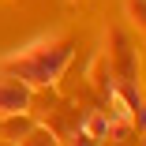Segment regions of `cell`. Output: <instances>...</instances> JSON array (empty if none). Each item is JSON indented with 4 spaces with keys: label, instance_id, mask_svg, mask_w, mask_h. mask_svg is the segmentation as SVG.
I'll return each mask as SVG.
<instances>
[{
    "label": "cell",
    "instance_id": "52a82bcc",
    "mask_svg": "<svg viewBox=\"0 0 146 146\" xmlns=\"http://www.w3.org/2000/svg\"><path fill=\"white\" fill-rule=\"evenodd\" d=\"M127 15L135 19V26L146 34V0H127Z\"/></svg>",
    "mask_w": 146,
    "mask_h": 146
},
{
    "label": "cell",
    "instance_id": "9c48e42d",
    "mask_svg": "<svg viewBox=\"0 0 146 146\" xmlns=\"http://www.w3.org/2000/svg\"><path fill=\"white\" fill-rule=\"evenodd\" d=\"M139 146H146V139H139Z\"/></svg>",
    "mask_w": 146,
    "mask_h": 146
},
{
    "label": "cell",
    "instance_id": "5b68a950",
    "mask_svg": "<svg viewBox=\"0 0 146 146\" xmlns=\"http://www.w3.org/2000/svg\"><path fill=\"white\" fill-rule=\"evenodd\" d=\"M19 146H60V135H56L52 127H45V124H34L19 139Z\"/></svg>",
    "mask_w": 146,
    "mask_h": 146
},
{
    "label": "cell",
    "instance_id": "3957f363",
    "mask_svg": "<svg viewBox=\"0 0 146 146\" xmlns=\"http://www.w3.org/2000/svg\"><path fill=\"white\" fill-rule=\"evenodd\" d=\"M109 64L116 71V79L120 82H135V52H131V41L124 38V30H109Z\"/></svg>",
    "mask_w": 146,
    "mask_h": 146
},
{
    "label": "cell",
    "instance_id": "7a4b0ae2",
    "mask_svg": "<svg viewBox=\"0 0 146 146\" xmlns=\"http://www.w3.org/2000/svg\"><path fill=\"white\" fill-rule=\"evenodd\" d=\"M30 105H34V90L30 86L11 79V75H0V120H4V116L30 112Z\"/></svg>",
    "mask_w": 146,
    "mask_h": 146
},
{
    "label": "cell",
    "instance_id": "8992f818",
    "mask_svg": "<svg viewBox=\"0 0 146 146\" xmlns=\"http://www.w3.org/2000/svg\"><path fill=\"white\" fill-rule=\"evenodd\" d=\"M64 146H105V142H98L94 135H86L82 131V124H75L71 131H64V139H60Z\"/></svg>",
    "mask_w": 146,
    "mask_h": 146
},
{
    "label": "cell",
    "instance_id": "277c9868",
    "mask_svg": "<svg viewBox=\"0 0 146 146\" xmlns=\"http://www.w3.org/2000/svg\"><path fill=\"white\" fill-rule=\"evenodd\" d=\"M34 127V116L30 112H19V116H4L0 120V139H8V142H19L26 131Z\"/></svg>",
    "mask_w": 146,
    "mask_h": 146
},
{
    "label": "cell",
    "instance_id": "6da1fadb",
    "mask_svg": "<svg viewBox=\"0 0 146 146\" xmlns=\"http://www.w3.org/2000/svg\"><path fill=\"white\" fill-rule=\"evenodd\" d=\"M71 56H75V38L71 34L38 38L34 45L4 56L0 60V75H11V79L26 82L30 90H49V86H56L64 79Z\"/></svg>",
    "mask_w": 146,
    "mask_h": 146
},
{
    "label": "cell",
    "instance_id": "ba28073f",
    "mask_svg": "<svg viewBox=\"0 0 146 146\" xmlns=\"http://www.w3.org/2000/svg\"><path fill=\"white\" fill-rule=\"evenodd\" d=\"M0 146H19V142H8V139H0Z\"/></svg>",
    "mask_w": 146,
    "mask_h": 146
}]
</instances>
